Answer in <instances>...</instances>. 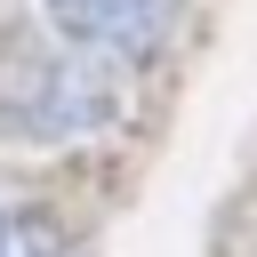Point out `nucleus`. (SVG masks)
I'll list each match as a JSON object with an SVG mask.
<instances>
[{
    "label": "nucleus",
    "instance_id": "obj_1",
    "mask_svg": "<svg viewBox=\"0 0 257 257\" xmlns=\"http://www.w3.org/2000/svg\"><path fill=\"white\" fill-rule=\"evenodd\" d=\"M120 104L112 64L40 32V24H8L0 32V128L16 137H88L104 128Z\"/></svg>",
    "mask_w": 257,
    "mask_h": 257
},
{
    "label": "nucleus",
    "instance_id": "obj_2",
    "mask_svg": "<svg viewBox=\"0 0 257 257\" xmlns=\"http://www.w3.org/2000/svg\"><path fill=\"white\" fill-rule=\"evenodd\" d=\"M48 8V32L104 56V64H137L169 40L177 24V0H40Z\"/></svg>",
    "mask_w": 257,
    "mask_h": 257
},
{
    "label": "nucleus",
    "instance_id": "obj_3",
    "mask_svg": "<svg viewBox=\"0 0 257 257\" xmlns=\"http://www.w3.org/2000/svg\"><path fill=\"white\" fill-rule=\"evenodd\" d=\"M0 257H64V249H56V233H48L32 209L0 201Z\"/></svg>",
    "mask_w": 257,
    "mask_h": 257
}]
</instances>
